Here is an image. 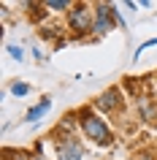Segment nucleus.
<instances>
[{"label": "nucleus", "instance_id": "obj_1", "mask_svg": "<svg viewBox=\"0 0 157 160\" xmlns=\"http://www.w3.org/2000/svg\"><path fill=\"white\" fill-rule=\"evenodd\" d=\"M79 128H81V133L87 136L90 141H95L98 147H111V144H114V133H111L108 122L103 117H98L92 109H84L81 114H79Z\"/></svg>", "mask_w": 157, "mask_h": 160}, {"label": "nucleus", "instance_id": "obj_2", "mask_svg": "<svg viewBox=\"0 0 157 160\" xmlns=\"http://www.w3.org/2000/svg\"><path fill=\"white\" fill-rule=\"evenodd\" d=\"M114 25H125V19L119 17V11L111 3H98L92 11V33L95 35H106L114 30Z\"/></svg>", "mask_w": 157, "mask_h": 160}, {"label": "nucleus", "instance_id": "obj_3", "mask_svg": "<svg viewBox=\"0 0 157 160\" xmlns=\"http://www.w3.org/2000/svg\"><path fill=\"white\" fill-rule=\"evenodd\" d=\"M68 27L73 30V33H87V30H92V11L90 6H84V3H76L73 8L68 11Z\"/></svg>", "mask_w": 157, "mask_h": 160}, {"label": "nucleus", "instance_id": "obj_4", "mask_svg": "<svg viewBox=\"0 0 157 160\" xmlns=\"http://www.w3.org/2000/svg\"><path fill=\"white\" fill-rule=\"evenodd\" d=\"M57 155L62 160H81L84 158V144L76 138V136H65V138H60L57 144Z\"/></svg>", "mask_w": 157, "mask_h": 160}, {"label": "nucleus", "instance_id": "obj_5", "mask_svg": "<svg viewBox=\"0 0 157 160\" xmlns=\"http://www.w3.org/2000/svg\"><path fill=\"white\" fill-rule=\"evenodd\" d=\"M95 106H98V109H103V111H116L119 106H122L119 90H108V92H103L98 101H95Z\"/></svg>", "mask_w": 157, "mask_h": 160}, {"label": "nucleus", "instance_id": "obj_6", "mask_svg": "<svg viewBox=\"0 0 157 160\" xmlns=\"http://www.w3.org/2000/svg\"><path fill=\"white\" fill-rule=\"evenodd\" d=\"M49 109H52V101H49V98H41V103H35L33 109H27L25 119H27V122H35V119H41Z\"/></svg>", "mask_w": 157, "mask_h": 160}, {"label": "nucleus", "instance_id": "obj_7", "mask_svg": "<svg viewBox=\"0 0 157 160\" xmlns=\"http://www.w3.org/2000/svg\"><path fill=\"white\" fill-rule=\"evenodd\" d=\"M43 6H46V8H54V11H65V8H73V6H71L68 0H46Z\"/></svg>", "mask_w": 157, "mask_h": 160}, {"label": "nucleus", "instance_id": "obj_8", "mask_svg": "<svg viewBox=\"0 0 157 160\" xmlns=\"http://www.w3.org/2000/svg\"><path fill=\"white\" fill-rule=\"evenodd\" d=\"M11 92L17 95V98H22V95H27V92H30V87H27L25 82H14V84H11Z\"/></svg>", "mask_w": 157, "mask_h": 160}, {"label": "nucleus", "instance_id": "obj_9", "mask_svg": "<svg viewBox=\"0 0 157 160\" xmlns=\"http://www.w3.org/2000/svg\"><path fill=\"white\" fill-rule=\"evenodd\" d=\"M8 54H11L14 60H22V57H25V52H22V46H14V43L8 46Z\"/></svg>", "mask_w": 157, "mask_h": 160}, {"label": "nucleus", "instance_id": "obj_10", "mask_svg": "<svg viewBox=\"0 0 157 160\" xmlns=\"http://www.w3.org/2000/svg\"><path fill=\"white\" fill-rule=\"evenodd\" d=\"M38 160H43V158H38Z\"/></svg>", "mask_w": 157, "mask_h": 160}]
</instances>
